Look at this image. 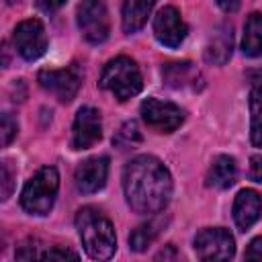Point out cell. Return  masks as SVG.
<instances>
[{
  "instance_id": "obj_1",
  "label": "cell",
  "mask_w": 262,
  "mask_h": 262,
  "mask_svg": "<svg viewBox=\"0 0 262 262\" xmlns=\"http://www.w3.org/2000/svg\"><path fill=\"white\" fill-rule=\"evenodd\" d=\"M123 192L127 205L139 215H156L172 196L170 170L156 156H137L123 168Z\"/></svg>"
},
{
  "instance_id": "obj_2",
  "label": "cell",
  "mask_w": 262,
  "mask_h": 262,
  "mask_svg": "<svg viewBox=\"0 0 262 262\" xmlns=\"http://www.w3.org/2000/svg\"><path fill=\"white\" fill-rule=\"evenodd\" d=\"M76 227L84 252L92 260H108L117 250V235L111 219L96 207H82L76 213Z\"/></svg>"
},
{
  "instance_id": "obj_3",
  "label": "cell",
  "mask_w": 262,
  "mask_h": 262,
  "mask_svg": "<svg viewBox=\"0 0 262 262\" xmlns=\"http://www.w3.org/2000/svg\"><path fill=\"white\" fill-rule=\"evenodd\" d=\"M57 190H59L57 170L53 166H43L25 184V188L20 192V207L29 215L43 217L53 209L55 199H57Z\"/></svg>"
},
{
  "instance_id": "obj_4",
  "label": "cell",
  "mask_w": 262,
  "mask_h": 262,
  "mask_svg": "<svg viewBox=\"0 0 262 262\" xmlns=\"http://www.w3.org/2000/svg\"><path fill=\"white\" fill-rule=\"evenodd\" d=\"M98 84L102 90H108L117 100L125 102V100L133 98L135 94L141 92L143 78H141L137 63L131 57L119 55L104 66Z\"/></svg>"
},
{
  "instance_id": "obj_5",
  "label": "cell",
  "mask_w": 262,
  "mask_h": 262,
  "mask_svg": "<svg viewBox=\"0 0 262 262\" xmlns=\"http://www.w3.org/2000/svg\"><path fill=\"white\" fill-rule=\"evenodd\" d=\"M76 20L82 37L88 43L100 45L108 39L111 18H108V8L104 0H82L76 12Z\"/></svg>"
},
{
  "instance_id": "obj_6",
  "label": "cell",
  "mask_w": 262,
  "mask_h": 262,
  "mask_svg": "<svg viewBox=\"0 0 262 262\" xmlns=\"http://www.w3.org/2000/svg\"><path fill=\"white\" fill-rule=\"evenodd\" d=\"M84 80V72L78 63H70L68 68H59V70H41L37 76L39 86L53 94L59 102H72L82 86Z\"/></svg>"
},
{
  "instance_id": "obj_7",
  "label": "cell",
  "mask_w": 262,
  "mask_h": 262,
  "mask_svg": "<svg viewBox=\"0 0 262 262\" xmlns=\"http://www.w3.org/2000/svg\"><path fill=\"white\" fill-rule=\"evenodd\" d=\"M139 111H141V119L145 121V125L156 129L158 133H172L184 121V111L178 104L170 100H160L154 96L145 98Z\"/></svg>"
},
{
  "instance_id": "obj_8",
  "label": "cell",
  "mask_w": 262,
  "mask_h": 262,
  "mask_svg": "<svg viewBox=\"0 0 262 262\" xmlns=\"http://www.w3.org/2000/svg\"><path fill=\"white\" fill-rule=\"evenodd\" d=\"M194 254L201 260H229L235 256L233 235L223 227H207L194 235Z\"/></svg>"
},
{
  "instance_id": "obj_9",
  "label": "cell",
  "mask_w": 262,
  "mask_h": 262,
  "mask_svg": "<svg viewBox=\"0 0 262 262\" xmlns=\"http://www.w3.org/2000/svg\"><path fill=\"white\" fill-rule=\"evenodd\" d=\"M12 43L18 55L27 61L39 59L47 49V33L39 18H27L16 25L12 33Z\"/></svg>"
},
{
  "instance_id": "obj_10",
  "label": "cell",
  "mask_w": 262,
  "mask_h": 262,
  "mask_svg": "<svg viewBox=\"0 0 262 262\" xmlns=\"http://www.w3.org/2000/svg\"><path fill=\"white\" fill-rule=\"evenodd\" d=\"M102 137V119L100 111L94 106H82L76 113L72 125V149H90Z\"/></svg>"
},
{
  "instance_id": "obj_11",
  "label": "cell",
  "mask_w": 262,
  "mask_h": 262,
  "mask_svg": "<svg viewBox=\"0 0 262 262\" xmlns=\"http://www.w3.org/2000/svg\"><path fill=\"white\" fill-rule=\"evenodd\" d=\"M186 33H188V27H186V23L182 20L180 12L174 6H164L156 14L154 35L162 45H166L170 49H176L186 39Z\"/></svg>"
},
{
  "instance_id": "obj_12",
  "label": "cell",
  "mask_w": 262,
  "mask_h": 262,
  "mask_svg": "<svg viewBox=\"0 0 262 262\" xmlns=\"http://www.w3.org/2000/svg\"><path fill=\"white\" fill-rule=\"evenodd\" d=\"M106 176H108V158L94 156L78 164L74 172V184L80 192L92 194V192H98L106 184Z\"/></svg>"
},
{
  "instance_id": "obj_13",
  "label": "cell",
  "mask_w": 262,
  "mask_h": 262,
  "mask_svg": "<svg viewBox=\"0 0 262 262\" xmlns=\"http://www.w3.org/2000/svg\"><path fill=\"white\" fill-rule=\"evenodd\" d=\"M164 82L174 90H199L203 86V76L190 61H170L162 68Z\"/></svg>"
},
{
  "instance_id": "obj_14",
  "label": "cell",
  "mask_w": 262,
  "mask_h": 262,
  "mask_svg": "<svg viewBox=\"0 0 262 262\" xmlns=\"http://www.w3.org/2000/svg\"><path fill=\"white\" fill-rule=\"evenodd\" d=\"M262 215V196L252 190L244 188L237 192L233 201V221L242 231H248Z\"/></svg>"
},
{
  "instance_id": "obj_15",
  "label": "cell",
  "mask_w": 262,
  "mask_h": 262,
  "mask_svg": "<svg viewBox=\"0 0 262 262\" xmlns=\"http://www.w3.org/2000/svg\"><path fill=\"white\" fill-rule=\"evenodd\" d=\"M237 180V164L231 156H217L207 172V186L225 190Z\"/></svg>"
},
{
  "instance_id": "obj_16",
  "label": "cell",
  "mask_w": 262,
  "mask_h": 262,
  "mask_svg": "<svg viewBox=\"0 0 262 262\" xmlns=\"http://www.w3.org/2000/svg\"><path fill=\"white\" fill-rule=\"evenodd\" d=\"M231 49H233L231 27H219L205 47V61L213 66H223L231 57Z\"/></svg>"
},
{
  "instance_id": "obj_17",
  "label": "cell",
  "mask_w": 262,
  "mask_h": 262,
  "mask_svg": "<svg viewBox=\"0 0 262 262\" xmlns=\"http://www.w3.org/2000/svg\"><path fill=\"white\" fill-rule=\"evenodd\" d=\"M154 4H156V0H125L123 2V16H121L123 31L127 35L137 33L147 23V18L154 10Z\"/></svg>"
},
{
  "instance_id": "obj_18",
  "label": "cell",
  "mask_w": 262,
  "mask_h": 262,
  "mask_svg": "<svg viewBox=\"0 0 262 262\" xmlns=\"http://www.w3.org/2000/svg\"><path fill=\"white\" fill-rule=\"evenodd\" d=\"M242 51L248 57L262 55V14L260 12H252L246 18L244 39H242Z\"/></svg>"
},
{
  "instance_id": "obj_19",
  "label": "cell",
  "mask_w": 262,
  "mask_h": 262,
  "mask_svg": "<svg viewBox=\"0 0 262 262\" xmlns=\"http://www.w3.org/2000/svg\"><path fill=\"white\" fill-rule=\"evenodd\" d=\"M164 225H166V223H164L162 219H151V221H147V223L135 227V229L131 231V235H129V248H131L133 252H145V250L158 239V235L162 233Z\"/></svg>"
},
{
  "instance_id": "obj_20",
  "label": "cell",
  "mask_w": 262,
  "mask_h": 262,
  "mask_svg": "<svg viewBox=\"0 0 262 262\" xmlns=\"http://www.w3.org/2000/svg\"><path fill=\"white\" fill-rule=\"evenodd\" d=\"M250 137L256 147H262V84L250 90Z\"/></svg>"
},
{
  "instance_id": "obj_21",
  "label": "cell",
  "mask_w": 262,
  "mask_h": 262,
  "mask_svg": "<svg viewBox=\"0 0 262 262\" xmlns=\"http://www.w3.org/2000/svg\"><path fill=\"white\" fill-rule=\"evenodd\" d=\"M113 143L119 147V149H129V147H135L137 143H141V133H139V127L135 121H127L119 131L117 135L113 137Z\"/></svg>"
},
{
  "instance_id": "obj_22",
  "label": "cell",
  "mask_w": 262,
  "mask_h": 262,
  "mask_svg": "<svg viewBox=\"0 0 262 262\" xmlns=\"http://www.w3.org/2000/svg\"><path fill=\"white\" fill-rule=\"evenodd\" d=\"M16 131H18L16 121L8 113H4L2 115V145H8L16 137Z\"/></svg>"
},
{
  "instance_id": "obj_23",
  "label": "cell",
  "mask_w": 262,
  "mask_h": 262,
  "mask_svg": "<svg viewBox=\"0 0 262 262\" xmlns=\"http://www.w3.org/2000/svg\"><path fill=\"white\" fill-rule=\"evenodd\" d=\"M14 174L10 170V162H2V201H6L10 194H12V188H14Z\"/></svg>"
},
{
  "instance_id": "obj_24",
  "label": "cell",
  "mask_w": 262,
  "mask_h": 262,
  "mask_svg": "<svg viewBox=\"0 0 262 262\" xmlns=\"http://www.w3.org/2000/svg\"><path fill=\"white\" fill-rule=\"evenodd\" d=\"M41 258L43 260H66V258H78V254L76 252H72V250H68V248H49L47 252H43L41 254Z\"/></svg>"
},
{
  "instance_id": "obj_25",
  "label": "cell",
  "mask_w": 262,
  "mask_h": 262,
  "mask_svg": "<svg viewBox=\"0 0 262 262\" xmlns=\"http://www.w3.org/2000/svg\"><path fill=\"white\" fill-rule=\"evenodd\" d=\"M248 260H262V237H254L248 248H246V254H244Z\"/></svg>"
},
{
  "instance_id": "obj_26",
  "label": "cell",
  "mask_w": 262,
  "mask_h": 262,
  "mask_svg": "<svg viewBox=\"0 0 262 262\" xmlns=\"http://www.w3.org/2000/svg\"><path fill=\"white\" fill-rule=\"evenodd\" d=\"M250 178L254 182L262 184V156H252L250 158Z\"/></svg>"
},
{
  "instance_id": "obj_27",
  "label": "cell",
  "mask_w": 262,
  "mask_h": 262,
  "mask_svg": "<svg viewBox=\"0 0 262 262\" xmlns=\"http://www.w3.org/2000/svg\"><path fill=\"white\" fill-rule=\"evenodd\" d=\"M66 4V0H37V6L45 12H55Z\"/></svg>"
},
{
  "instance_id": "obj_28",
  "label": "cell",
  "mask_w": 262,
  "mask_h": 262,
  "mask_svg": "<svg viewBox=\"0 0 262 262\" xmlns=\"http://www.w3.org/2000/svg\"><path fill=\"white\" fill-rule=\"evenodd\" d=\"M215 2L223 12H235L239 8V0H215Z\"/></svg>"
},
{
  "instance_id": "obj_29",
  "label": "cell",
  "mask_w": 262,
  "mask_h": 262,
  "mask_svg": "<svg viewBox=\"0 0 262 262\" xmlns=\"http://www.w3.org/2000/svg\"><path fill=\"white\" fill-rule=\"evenodd\" d=\"M168 256H176V254H174V250H172L170 246H168V252H164V250H162V252H160V254H158L156 258L160 260V258H168Z\"/></svg>"
}]
</instances>
